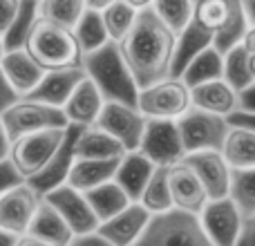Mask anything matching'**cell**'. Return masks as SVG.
I'll use <instances>...</instances> for the list:
<instances>
[{
    "mask_svg": "<svg viewBox=\"0 0 255 246\" xmlns=\"http://www.w3.org/2000/svg\"><path fill=\"white\" fill-rule=\"evenodd\" d=\"M197 220L213 246H233L247 217L238 211V206L229 197H222L208 199L197 213Z\"/></svg>",
    "mask_w": 255,
    "mask_h": 246,
    "instance_id": "11",
    "label": "cell"
},
{
    "mask_svg": "<svg viewBox=\"0 0 255 246\" xmlns=\"http://www.w3.org/2000/svg\"><path fill=\"white\" fill-rule=\"evenodd\" d=\"M101 20H103V27H106L108 31V38L112 40V43H119L121 38L128 34V29L132 27V22H134L136 18V11L132 7H128L126 2H121V0H115V2H110L106 9H101Z\"/></svg>",
    "mask_w": 255,
    "mask_h": 246,
    "instance_id": "38",
    "label": "cell"
},
{
    "mask_svg": "<svg viewBox=\"0 0 255 246\" xmlns=\"http://www.w3.org/2000/svg\"><path fill=\"white\" fill-rule=\"evenodd\" d=\"M110 2H115V0H85V7L92 9V11H101V9H106Z\"/></svg>",
    "mask_w": 255,
    "mask_h": 246,
    "instance_id": "51",
    "label": "cell"
},
{
    "mask_svg": "<svg viewBox=\"0 0 255 246\" xmlns=\"http://www.w3.org/2000/svg\"><path fill=\"white\" fill-rule=\"evenodd\" d=\"M181 161L195 172L199 184L204 186L208 199H222L229 193L231 168L222 159L220 150H199V152L184 154Z\"/></svg>",
    "mask_w": 255,
    "mask_h": 246,
    "instance_id": "15",
    "label": "cell"
},
{
    "mask_svg": "<svg viewBox=\"0 0 255 246\" xmlns=\"http://www.w3.org/2000/svg\"><path fill=\"white\" fill-rule=\"evenodd\" d=\"M103 103L106 101H103L101 92L97 90V85H94L88 76H83V79L79 81V85L72 90L70 99L63 103L61 110L70 125L88 127V125H94Z\"/></svg>",
    "mask_w": 255,
    "mask_h": 246,
    "instance_id": "20",
    "label": "cell"
},
{
    "mask_svg": "<svg viewBox=\"0 0 255 246\" xmlns=\"http://www.w3.org/2000/svg\"><path fill=\"white\" fill-rule=\"evenodd\" d=\"M25 233L34 235V238L43 240V242L52 244V246H67L74 240L72 231L67 229V224L63 222V217L40 197L38 206H36V213L31 217L29 226H27Z\"/></svg>",
    "mask_w": 255,
    "mask_h": 246,
    "instance_id": "25",
    "label": "cell"
},
{
    "mask_svg": "<svg viewBox=\"0 0 255 246\" xmlns=\"http://www.w3.org/2000/svg\"><path fill=\"white\" fill-rule=\"evenodd\" d=\"M134 246H213L199 226L197 215L184 211H166L152 215Z\"/></svg>",
    "mask_w": 255,
    "mask_h": 246,
    "instance_id": "4",
    "label": "cell"
},
{
    "mask_svg": "<svg viewBox=\"0 0 255 246\" xmlns=\"http://www.w3.org/2000/svg\"><path fill=\"white\" fill-rule=\"evenodd\" d=\"M119 159H74L65 177V184L74 190L88 193L106 181H112Z\"/></svg>",
    "mask_w": 255,
    "mask_h": 246,
    "instance_id": "24",
    "label": "cell"
},
{
    "mask_svg": "<svg viewBox=\"0 0 255 246\" xmlns=\"http://www.w3.org/2000/svg\"><path fill=\"white\" fill-rule=\"evenodd\" d=\"M13 246H52V244L43 242V240L34 238V235H29V233H22V235H18L16 238V244Z\"/></svg>",
    "mask_w": 255,
    "mask_h": 246,
    "instance_id": "47",
    "label": "cell"
},
{
    "mask_svg": "<svg viewBox=\"0 0 255 246\" xmlns=\"http://www.w3.org/2000/svg\"><path fill=\"white\" fill-rule=\"evenodd\" d=\"M240 7H242L244 16L249 18V22L255 27V0H238Z\"/></svg>",
    "mask_w": 255,
    "mask_h": 246,
    "instance_id": "48",
    "label": "cell"
},
{
    "mask_svg": "<svg viewBox=\"0 0 255 246\" xmlns=\"http://www.w3.org/2000/svg\"><path fill=\"white\" fill-rule=\"evenodd\" d=\"M233 246H255V217L244 220V224H242V229H240Z\"/></svg>",
    "mask_w": 255,
    "mask_h": 246,
    "instance_id": "44",
    "label": "cell"
},
{
    "mask_svg": "<svg viewBox=\"0 0 255 246\" xmlns=\"http://www.w3.org/2000/svg\"><path fill=\"white\" fill-rule=\"evenodd\" d=\"M0 123L4 127V134L9 136V141L18 139L22 134L29 132H38V130H65L67 123L65 115L61 108L47 106L40 101H31V99L20 97L16 103L0 112Z\"/></svg>",
    "mask_w": 255,
    "mask_h": 246,
    "instance_id": "5",
    "label": "cell"
},
{
    "mask_svg": "<svg viewBox=\"0 0 255 246\" xmlns=\"http://www.w3.org/2000/svg\"><path fill=\"white\" fill-rule=\"evenodd\" d=\"M222 159L231 170H251L255 168V132L229 130L220 148Z\"/></svg>",
    "mask_w": 255,
    "mask_h": 246,
    "instance_id": "28",
    "label": "cell"
},
{
    "mask_svg": "<svg viewBox=\"0 0 255 246\" xmlns=\"http://www.w3.org/2000/svg\"><path fill=\"white\" fill-rule=\"evenodd\" d=\"M175 123L186 154L199 152V150H220L222 141H224L226 132H229L224 117L197 110L193 106L179 119H175Z\"/></svg>",
    "mask_w": 255,
    "mask_h": 246,
    "instance_id": "8",
    "label": "cell"
},
{
    "mask_svg": "<svg viewBox=\"0 0 255 246\" xmlns=\"http://www.w3.org/2000/svg\"><path fill=\"white\" fill-rule=\"evenodd\" d=\"M150 9L175 36L193 18V2L190 0H152Z\"/></svg>",
    "mask_w": 255,
    "mask_h": 246,
    "instance_id": "37",
    "label": "cell"
},
{
    "mask_svg": "<svg viewBox=\"0 0 255 246\" xmlns=\"http://www.w3.org/2000/svg\"><path fill=\"white\" fill-rule=\"evenodd\" d=\"M168 190H170V202L175 211L193 213L197 215L208 202V195L195 172L184 161H177L168 166Z\"/></svg>",
    "mask_w": 255,
    "mask_h": 246,
    "instance_id": "18",
    "label": "cell"
},
{
    "mask_svg": "<svg viewBox=\"0 0 255 246\" xmlns=\"http://www.w3.org/2000/svg\"><path fill=\"white\" fill-rule=\"evenodd\" d=\"M224 123L229 130H251L255 132V112H244L235 108L233 112L224 117Z\"/></svg>",
    "mask_w": 255,
    "mask_h": 246,
    "instance_id": "41",
    "label": "cell"
},
{
    "mask_svg": "<svg viewBox=\"0 0 255 246\" xmlns=\"http://www.w3.org/2000/svg\"><path fill=\"white\" fill-rule=\"evenodd\" d=\"M83 195H85V199H88L90 208H92L94 217L99 220V224L106 222L108 217L117 215L119 211H124L128 204H132L130 199H128V195L115 181H106V184L97 186V188L88 190V193H83Z\"/></svg>",
    "mask_w": 255,
    "mask_h": 246,
    "instance_id": "29",
    "label": "cell"
},
{
    "mask_svg": "<svg viewBox=\"0 0 255 246\" xmlns=\"http://www.w3.org/2000/svg\"><path fill=\"white\" fill-rule=\"evenodd\" d=\"M72 36H74L76 45H79L81 56L94 52V49H99L101 45H106L108 40H110L106 27H103L101 13L92 11V9H85V11L81 13L76 25L72 27Z\"/></svg>",
    "mask_w": 255,
    "mask_h": 246,
    "instance_id": "31",
    "label": "cell"
},
{
    "mask_svg": "<svg viewBox=\"0 0 255 246\" xmlns=\"http://www.w3.org/2000/svg\"><path fill=\"white\" fill-rule=\"evenodd\" d=\"M43 199L63 217L67 229L72 231L74 238H83V235H92L99 226V220L94 217L92 208H90L88 199L81 190H74L72 186L61 184L56 188L47 190Z\"/></svg>",
    "mask_w": 255,
    "mask_h": 246,
    "instance_id": "10",
    "label": "cell"
},
{
    "mask_svg": "<svg viewBox=\"0 0 255 246\" xmlns=\"http://www.w3.org/2000/svg\"><path fill=\"white\" fill-rule=\"evenodd\" d=\"M22 49L34 58L43 72L81 65V52L72 36V29L49 22L40 16L27 34Z\"/></svg>",
    "mask_w": 255,
    "mask_h": 246,
    "instance_id": "3",
    "label": "cell"
},
{
    "mask_svg": "<svg viewBox=\"0 0 255 246\" xmlns=\"http://www.w3.org/2000/svg\"><path fill=\"white\" fill-rule=\"evenodd\" d=\"M150 217L152 215L141 204L132 202L124 211H119L117 215L101 222L97 226V231H94V235L110 246H134V242L141 238V233L148 226Z\"/></svg>",
    "mask_w": 255,
    "mask_h": 246,
    "instance_id": "13",
    "label": "cell"
},
{
    "mask_svg": "<svg viewBox=\"0 0 255 246\" xmlns=\"http://www.w3.org/2000/svg\"><path fill=\"white\" fill-rule=\"evenodd\" d=\"M235 108L244 112H255V85L235 92Z\"/></svg>",
    "mask_w": 255,
    "mask_h": 246,
    "instance_id": "43",
    "label": "cell"
},
{
    "mask_svg": "<svg viewBox=\"0 0 255 246\" xmlns=\"http://www.w3.org/2000/svg\"><path fill=\"white\" fill-rule=\"evenodd\" d=\"M83 76H85V72L81 65L61 67V70H47L43 74V79L38 81V85H36L25 99L47 103V106H54V108H63V103L70 99L72 90L79 85V81L83 79Z\"/></svg>",
    "mask_w": 255,
    "mask_h": 246,
    "instance_id": "19",
    "label": "cell"
},
{
    "mask_svg": "<svg viewBox=\"0 0 255 246\" xmlns=\"http://www.w3.org/2000/svg\"><path fill=\"white\" fill-rule=\"evenodd\" d=\"M0 56H2V38H0Z\"/></svg>",
    "mask_w": 255,
    "mask_h": 246,
    "instance_id": "53",
    "label": "cell"
},
{
    "mask_svg": "<svg viewBox=\"0 0 255 246\" xmlns=\"http://www.w3.org/2000/svg\"><path fill=\"white\" fill-rule=\"evenodd\" d=\"M38 20V0H20L16 18L11 20L9 29L2 36V52L7 49H20L34 22Z\"/></svg>",
    "mask_w": 255,
    "mask_h": 246,
    "instance_id": "35",
    "label": "cell"
},
{
    "mask_svg": "<svg viewBox=\"0 0 255 246\" xmlns=\"http://www.w3.org/2000/svg\"><path fill=\"white\" fill-rule=\"evenodd\" d=\"M188 94L190 106L197 108V110L211 112V115L217 117H226L229 112L235 110V92L222 79L195 85V88L188 90Z\"/></svg>",
    "mask_w": 255,
    "mask_h": 246,
    "instance_id": "27",
    "label": "cell"
},
{
    "mask_svg": "<svg viewBox=\"0 0 255 246\" xmlns=\"http://www.w3.org/2000/svg\"><path fill=\"white\" fill-rule=\"evenodd\" d=\"M94 125L99 130L108 132L110 136H115L126 152L136 150L141 139V132L145 125V117L136 110V106H126V103L117 101H106L99 112Z\"/></svg>",
    "mask_w": 255,
    "mask_h": 246,
    "instance_id": "12",
    "label": "cell"
},
{
    "mask_svg": "<svg viewBox=\"0 0 255 246\" xmlns=\"http://www.w3.org/2000/svg\"><path fill=\"white\" fill-rule=\"evenodd\" d=\"M226 197L238 206L244 217H255V168L251 170H231Z\"/></svg>",
    "mask_w": 255,
    "mask_h": 246,
    "instance_id": "34",
    "label": "cell"
},
{
    "mask_svg": "<svg viewBox=\"0 0 255 246\" xmlns=\"http://www.w3.org/2000/svg\"><path fill=\"white\" fill-rule=\"evenodd\" d=\"M126 150L115 136L99 130L97 125L81 127L74 145V159H119Z\"/></svg>",
    "mask_w": 255,
    "mask_h": 246,
    "instance_id": "26",
    "label": "cell"
},
{
    "mask_svg": "<svg viewBox=\"0 0 255 246\" xmlns=\"http://www.w3.org/2000/svg\"><path fill=\"white\" fill-rule=\"evenodd\" d=\"M9 145H11V141L4 134V127H2V123H0V161L9 159Z\"/></svg>",
    "mask_w": 255,
    "mask_h": 246,
    "instance_id": "49",
    "label": "cell"
},
{
    "mask_svg": "<svg viewBox=\"0 0 255 246\" xmlns=\"http://www.w3.org/2000/svg\"><path fill=\"white\" fill-rule=\"evenodd\" d=\"M154 168L157 166H152L143 154L132 150V152H126L124 157L119 159L112 181L128 195L130 202H139L141 190H143V186L148 184V179H150Z\"/></svg>",
    "mask_w": 255,
    "mask_h": 246,
    "instance_id": "23",
    "label": "cell"
},
{
    "mask_svg": "<svg viewBox=\"0 0 255 246\" xmlns=\"http://www.w3.org/2000/svg\"><path fill=\"white\" fill-rule=\"evenodd\" d=\"M249 29H253V25L249 22V18L244 16L240 2L238 0H229V16H226L224 25L215 31V36H213V47H215L220 54H224L226 49L238 45Z\"/></svg>",
    "mask_w": 255,
    "mask_h": 246,
    "instance_id": "33",
    "label": "cell"
},
{
    "mask_svg": "<svg viewBox=\"0 0 255 246\" xmlns=\"http://www.w3.org/2000/svg\"><path fill=\"white\" fill-rule=\"evenodd\" d=\"M213 45V31L204 29L199 22L190 18V22L175 36V49H172V61H170V79H179L181 72L186 70L190 61L204 52L206 47Z\"/></svg>",
    "mask_w": 255,
    "mask_h": 246,
    "instance_id": "22",
    "label": "cell"
},
{
    "mask_svg": "<svg viewBox=\"0 0 255 246\" xmlns=\"http://www.w3.org/2000/svg\"><path fill=\"white\" fill-rule=\"evenodd\" d=\"M190 2H193V4H195V2H199V0H190Z\"/></svg>",
    "mask_w": 255,
    "mask_h": 246,
    "instance_id": "54",
    "label": "cell"
},
{
    "mask_svg": "<svg viewBox=\"0 0 255 246\" xmlns=\"http://www.w3.org/2000/svg\"><path fill=\"white\" fill-rule=\"evenodd\" d=\"M136 152H141L152 166H172L184 159L179 132L175 119H145Z\"/></svg>",
    "mask_w": 255,
    "mask_h": 246,
    "instance_id": "9",
    "label": "cell"
},
{
    "mask_svg": "<svg viewBox=\"0 0 255 246\" xmlns=\"http://www.w3.org/2000/svg\"><path fill=\"white\" fill-rule=\"evenodd\" d=\"M188 108V88L179 79L166 76L163 81H157L136 92V110L145 119H179Z\"/></svg>",
    "mask_w": 255,
    "mask_h": 246,
    "instance_id": "7",
    "label": "cell"
},
{
    "mask_svg": "<svg viewBox=\"0 0 255 246\" xmlns=\"http://www.w3.org/2000/svg\"><path fill=\"white\" fill-rule=\"evenodd\" d=\"M81 67L85 76L97 85L103 101H117L126 106H136V92L139 88L132 81L124 56L119 52V45L108 40L99 49L81 56Z\"/></svg>",
    "mask_w": 255,
    "mask_h": 246,
    "instance_id": "2",
    "label": "cell"
},
{
    "mask_svg": "<svg viewBox=\"0 0 255 246\" xmlns=\"http://www.w3.org/2000/svg\"><path fill=\"white\" fill-rule=\"evenodd\" d=\"M150 215H161L166 211H172L170 190H168V166H157L150 175L148 184L141 190L139 202Z\"/></svg>",
    "mask_w": 255,
    "mask_h": 246,
    "instance_id": "32",
    "label": "cell"
},
{
    "mask_svg": "<svg viewBox=\"0 0 255 246\" xmlns=\"http://www.w3.org/2000/svg\"><path fill=\"white\" fill-rule=\"evenodd\" d=\"M222 79V54L215 47H206L204 52H199L193 61L186 65V70L181 72L179 81L186 88H195V85L208 83V81Z\"/></svg>",
    "mask_w": 255,
    "mask_h": 246,
    "instance_id": "30",
    "label": "cell"
},
{
    "mask_svg": "<svg viewBox=\"0 0 255 246\" xmlns=\"http://www.w3.org/2000/svg\"><path fill=\"white\" fill-rule=\"evenodd\" d=\"M16 238H18V235H13V233H9V231L0 229V246H13V244H16Z\"/></svg>",
    "mask_w": 255,
    "mask_h": 246,
    "instance_id": "52",
    "label": "cell"
},
{
    "mask_svg": "<svg viewBox=\"0 0 255 246\" xmlns=\"http://www.w3.org/2000/svg\"><path fill=\"white\" fill-rule=\"evenodd\" d=\"M79 130H81V125H67L65 136H63V143L58 145V150L52 154V159L47 161V166H45L38 175L25 179V184L29 186L31 190H36L40 197H43L47 190L65 184V177L72 168V161H74V145H76Z\"/></svg>",
    "mask_w": 255,
    "mask_h": 246,
    "instance_id": "17",
    "label": "cell"
},
{
    "mask_svg": "<svg viewBox=\"0 0 255 246\" xmlns=\"http://www.w3.org/2000/svg\"><path fill=\"white\" fill-rule=\"evenodd\" d=\"M0 70H2L4 79L9 81V85L16 90L18 97H27L45 74L22 47L2 52V56H0Z\"/></svg>",
    "mask_w": 255,
    "mask_h": 246,
    "instance_id": "21",
    "label": "cell"
},
{
    "mask_svg": "<svg viewBox=\"0 0 255 246\" xmlns=\"http://www.w3.org/2000/svg\"><path fill=\"white\" fill-rule=\"evenodd\" d=\"M65 130H58V127H54V130H38L11 141V145H9V161L22 175V179H29V177L38 175L47 166L52 154L63 143Z\"/></svg>",
    "mask_w": 255,
    "mask_h": 246,
    "instance_id": "6",
    "label": "cell"
},
{
    "mask_svg": "<svg viewBox=\"0 0 255 246\" xmlns=\"http://www.w3.org/2000/svg\"><path fill=\"white\" fill-rule=\"evenodd\" d=\"M222 81L233 92L255 85V27L222 54Z\"/></svg>",
    "mask_w": 255,
    "mask_h": 246,
    "instance_id": "14",
    "label": "cell"
},
{
    "mask_svg": "<svg viewBox=\"0 0 255 246\" xmlns=\"http://www.w3.org/2000/svg\"><path fill=\"white\" fill-rule=\"evenodd\" d=\"M20 184H25V179H22V175L13 168V163L9 161V159L0 161V195L16 188V186H20Z\"/></svg>",
    "mask_w": 255,
    "mask_h": 246,
    "instance_id": "40",
    "label": "cell"
},
{
    "mask_svg": "<svg viewBox=\"0 0 255 246\" xmlns=\"http://www.w3.org/2000/svg\"><path fill=\"white\" fill-rule=\"evenodd\" d=\"M117 45L139 90L170 74L175 34L154 16L152 9L136 11L132 27Z\"/></svg>",
    "mask_w": 255,
    "mask_h": 246,
    "instance_id": "1",
    "label": "cell"
},
{
    "mask_svg": "<svg viewBox=\"0 0 255 246\" xmlns=\"http://www.w3.org/2000/svg\"><path fill=\"white\" fill-rule=\"evenodd\" d=\"M226 16H229V0H199L193 4V20L199 22L204 29L215 31L224 25Z\"/></svg>",
    "mask_w": 255,
    "mask_h": 246,
    "instance_id": "39",
    "label": "cell"
},
{
    "mask_svg": "<svg viewBox=\"0 0 255 246\" xmlns=\"http://www.w3.org/2000/svg\"><path fill=\"white\" fill-rule=\"evenodd\" d=\"M121 2H126L128 7H132L134 11H141V9H150L152 0H121Z\"/></svg>",
    "mask_w": 255,
    "mask_h": 246,
    "instance_id": "50",
    "label": "cell"
},
{
    "mask_svg": "<svg viewBox=\"0 0 255 246\" xmlns=\"http://www.w3.org/2000/svg\"><path fill=\"white\" fill-rule=\"evenodd\" d=\"M38 202L40 195L27 184L2 193L0 195V229L13 235H22L34 217Z\"/></svg>",
    "mask_w": 255,
    "mask_h": 246,
    "instance_id": "16",
    "label": "cell"
},
{
    "mask_svg": "<svg viewBox=\"0 0 255 246\" xmlns=\"http://www.w3.org/2000/svg\"><path fill=\"white\" fill-rule=\"evenodd\" d=\"M85 9V0H38V16L67 29L76 25Z\"/></svg>",
    "mask_w": 255,
    "mask_h": 246,
    "instance_id": "36",
    "label": "cell"
},
{
    "mask_svg": "<svg viewBox=\"0 0 255 246\" xmlns=\"http://www.w3.org/2000/svg\"><path fill=\"white\" fill-rule=\"evenodd\" d=\"M67 246H110L106 244L101 238H97V235H83V238H74Z\"/></svg>",
    "mask_w": 255,
    "mask_h": 246,
    "instance_id": "46",
    "label": "cell"
},
{
    "mask_svg": "<svg viewBox=\"0 0 255 246\" xmlns=\"http://www.w3.org/2000/svg\"><path fill=\"white\" fill-rule=\"evenodd\" d=\"M18 94H16V90L9 85V81L4 79V74H2V70H0V112L2 110H7L11 103H16L18 101Z\"/></svg>",
    "mask_w": 255,
    "mask_h": 246,
    "instance_id": "45",
    "label": "cell"
},
{
    "mask_svg": "<svg viewBox=\"0 0 255 246\" xmlns=\"http://www.w3.org/2000/svg\"><path fill=\"white\" fill-rule=\"evenodd\" d=\"M18 7H20V0H0V38L4 36L11 20L16 18Z\"/></svg>",
    "mask_w": 255,
    "mask_h": 246,
    "instance_id": "42",
    "label": "cell"
}]
</instances>
